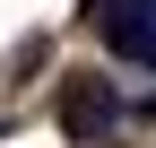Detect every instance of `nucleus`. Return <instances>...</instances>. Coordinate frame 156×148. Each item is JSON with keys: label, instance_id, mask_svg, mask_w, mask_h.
Returning <instances> with one entry per match:
<instances>
[{"label": "nucleus", "instance_id": "7ed1b4c3", "mask_svg": "<svg viewBox=\"0 0 156 148\" xmlns=\"http://www.w3.org/2000/svg\"><path fill=\"white\" fill-rule=\"evenodd\" d=\"M139 113H147V122H156V96H147V105H139Z\"/></svg>", "mask_w": 156, "mask_h": 148}, {"label": "nucleus", "instance_id": "f03ea898", "mask_svg": "<svg viewBox=\"0 0 156 148\" xmlns=\"http://www.w3.org/2000/svg\"><path fill=\"white\" fill-rule=\"evenodd\" d=\"M122 122V96H113V79H61V131L78 139V148H95Z\"/></svg>", "mask_w": 156, "mask_h": 148}, {"label": "nucleus", "instance_id": "f257e3e1", "mask_svg": "<svg viewBox=\"0 0 156 148\" xmlns=\"http://www.w3.org/2000/svg\"><path fill=\"white\" fill-rule=\"evenodd\" d=\"M78 9H87V26L104 35L122 61L156 70V0H78Z\"/></svg>", "mask_w": 156, "mask_h": 148}]
</instances>
